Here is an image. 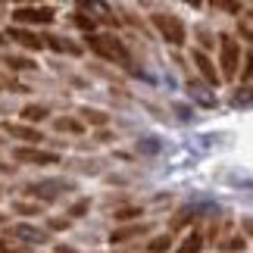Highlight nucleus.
I'll list each match as a JSON object with an SVG mask.
<instances>
[{
    "label": "nucleus",
    "mask_w": 253,
    "mask_h": 253,
    "mask_svg": "<svg viewBox=\"0 0 253 253\" xmlns=\"http://www.w3.org/2000/svg\"><path fill=\"white\" fill-rule=\"evenodd\" d=\"M87 47H91L100 60H110L116 66H128L131 63L128 47H125L116 35H87Z\"/></svg>",
    "instance_id": "obj_1"
},
{
    "label": "nucleus",
    "mask_w": 253,
    "mask_h": 253,
    "mask_svg": "<svg viewBox=\"0 0 253 253\" xmlns=\"http://www.w3.org/2000/svg\"><path fill=\"white\" fill-rule=\"evenodd\" d=\"M153 28L160 32V38L172 47H181L184 41H188V28H184L181 16H175L172 9H160V13H153Z\"/></svg>",
    "instance_id": "obj_2"
},
{
    "label": "nucleus",
    "mask_w": 253,
    "mask_h": 253,
    "mask_svg": "<svg viewBox=\"0 0 253 253\" xmlns=\"http://www.w3.org/2000/svg\"><path fill=\"white\" fill-rule=\"evenodd\" d=\"M69 191H75V184L69 178H41V181L25 184V194L35 197V200H41V203H56V200H63Z\"/></svg>",
    "instance_id": "obj_3"
},
{
    "label": "nucleus",
    "mask_w": 253,
    "mask_h": 253,
    "mask_svg": "<svg viewBox=\"0 0 253 253\" xmlns=\"http://www.w3.org/2000/svg\"><path fill=\"white\" fill-rule=\"evenodd\" d=\"M219 63H222V79H235L241 69V47L231 35H219Z\"/></svg>",
    "instance_id": "obj_4"
},
{
    "label": "nucleus",
    "mask_w": 253,
    "mask_h": 253,
    "mask_svg": "<svg viewBox=\"0 0 253 253\" xmlns=\"http://www.w3.org/2000/svg\"><path fill=\"white\" fill-rule=\"evenodd\" d=\"M13 19L22 25H50L53 22V6H16Z\"/></svg>",
    "instance_id": "obj_5"
},
{
    "label": "nucleus",
    "mask_w": 253,
    "mask_h": 253,
    "mask_svg": "<svg viewBox=\"0 0 253 253\" xmlns=\"http://www.w3.org/2000/svg\"><path fill=\"white\" fill-rule=\"evenodd\" d=\"M150 231H153V222H128V225L113 228L110 244H128V241H141V238H147Z\"/></svg>",
    "instance_id": "obj_6"
},
{
    "label": "nucleus",
    "mask_w": 253,
    "mask_h": 253,
    "mask_svg": "<svg viewBox=\"0 0 253 253\" xmlns=\"http://www.w3.org/2000/svg\"><path fill=\"white\" fill-rule=\"evenodd\" d=\"M13 160L16 163H25V166H56L60 157L50 150H38V147H16L13 150Z\"/></svg>",
    "instance_id": "obj_7"
},
{
    "label": "nucleus",
    "mask_w": 253,
    "mask_h": 253,
    "mask_svg": "<svg viewBox=\"0 0 253 253\" xmlns=\"http://www.w3.org/2000/svg\"><path fill=\"white\" fill-rule=\"evenodd\" d=\"M9 238L22 241V244H28V247H38V244H47V241H50V235H47L44 228H38V225H25V222H19V225L9 228Z\"/></svg>",
    "instance_id": "obj_8"
},
{
    "label": "nucleus",
    "mask_w": 253,
    "mask_h": 253,
    "mask_svg": "<svg viewBox=\"0 0 253 253\" xmlns=\"http://www.w3.org/2000/svg\"><path fill=\"white\" fill-rule=\"evenodd\" d=\"M3 38H13L16 44L28 47V50H41V47H44V38H38L35 32H28V28H19V25H13V28H9V32L3 35Z\"/></svg>",
    "instance_id": "obj_9"
},
{
    "label": "nucleus",
    "mask_w": 253,
    "mask_h": 253,
    "mask_svg": "<svg viewBox=\"0 0 253 253\" xmlns=\"http://www.w3.org/2000/svg\"><path fill=\"white\" fill-rule=\"evenodd\" d=\"M3 131H6V134H13V138H19V141H28V144H41V141H44V134L38 131V128H32V125L3 122Z\"/></svg>",
    "instance_id": "obj_10"
},
{
    "label": "nucleus",
    "mask_w": 253,
    "mask_h": 253,
    "mask_svg": "<svg viewBox=\"0 0 253 253\" xmlns=\"http://www.w3.org/2000/svg\"><path fill=\"white\" fill-rule=\"evenodd\" d=\"M191 60L197 63V69H200V75H203V79H207L210 84H219V82H222V75L216 72V63H212V60H210V56L203 53V50H194V53H191Z\"/></svg>",
    "instance_id": "obj_11"
},
{
    "label": "nucleus",
    "mask_w": 253,
    "mask_h": 253,
    "mask_svg": "<svg viewBox=\"0 0 253 253\" xmlns=\"http://www.w3.org/2000/svg\"><path fill=\"white\" fill-rule=\"evenodd\" d=\"M44 47H50V50H56V53H69V56H79L82 53L79 44H72L69 38H56V35H47L44 38Z\"/></svg>",
    "instance_id": "obj_12"
},
{
    "label": "nucleus",
    "mask_w": 253,
    "mask_h": 253,
    "mask_svg": "<svg viewBox=\"0 0 253 253\" xmlns=\"http://www.w3.org/2000/svg\"><path fill=\"white\" fill-rule=\"evenodd\" d=\"M53 128L63 131V134H82L84 131V122L82 119H72V116H60V119H53Z\"/></svg>",
    "instance_id": "obj_13"
},
{
    "label": "nucleus",
    "mask_w": 253,
    "mask_h": 253,
    "mask_svg": "<svg viewBox=\"0 0 253 253\" xmlns=\"http://www.w3.org/2000/svg\"><path fill=\"white\" fill-rule=\"evenodd\" d=\"M188 94H191L200 106H216V94H207V87H203L200 82H188Z\"/></svg>",
    "instance_id": "obj_14"
},
{
    "label": "nucleus",
    "mask_w": 253,
    "mask_h": 253,
    "mask_svg": "<svg viewBox=\"0 0 253 253\" xmlns=\"http://www.w3.org/2000/svg\"><path fill=\"white\" fill-rule=\"evenodd\" d=\"M0 63H3L6 69H13V72H28V69H35V60H28V56H16V53H6Z\"/></svg>",
    "instance_id": "obj_15"
},
{
    "label": "nucleus",
    "mask_w": 253,
    "mask_h": 253,
    "mask_svg": "<svg viewBox=\"0 0 253 253\" xmlns=\"http://www.w3.org/2000/svg\"><path fill=\"white\" fill-rule=\"evenodd\" d=\"M47 116H50V110H47L44 103H28V106H22V119L25 122H44Z\"/></svg>",
    "instance_id": "obj_16"
},
{
    "label": "nucleus",
    "mask_w": 253,
    "mask_h": 253,
    "mask_svg": "<svg viewBox=\"0 0 253 253\" xmlns=\"http://www.w3.org/2000/svg\"><path fill=\"white\" fill-rule=\"evenodd\" d=\"M203 250V235L200 231H191V235H184V241L178 244L175 253H200Z\"/></svg>",
    "instance_id": "obj_17"
},
{
    "label": "nucleus",
    "mask_w": 253,
    "mask_h": 253,
    "mask_svg": "<svg viewBox=\"0 0 253 253\" xmlns=\"http://www.w3.org/2000/svg\"><path fill=\"white\" fill-rule=\"evenodd\" d=\"M138 216H144V210H141V207H119V210L113 212V219H116V222H134Z\"/></svg>",
    "instance_id": "obj_18"
},
{
    "label": "nucleus",
    "mask_w": 253,
    "mask_h": 253,
    "mask_svg": "<svg viewBox=\"0 0 253 253\" xmlns=\"http://www.w3.org/2000/svg\"><path fill=\"white\" fill-rule=\"evenodd\" d=\"M216 247L225 250V253H241V250H244V238H238V235L222 238V241H216Z\"/></svg>",
    "instance_id": "obj_19"
},
{
    "label": "nucleus",
    "mask_w": 253,
    "mask_h": 253,
    "mask_svg": "<svg viewBox=\"0 0 253 253\" xmlns=\"http://www.w3.org/2000/svg\"><path fill=\"white\" fill-rule=\"evenodd\" d=\"M169 247H172V238L169 235H160V238H153L150 244L144 247V253H166Z\"/></svg>",
    "instance_id": "obj_20"
},
{
    "label": "nucleus",
    "mask_w": 253,
    "mask_h": 253,
    "mask_svg": "<svg viewBox=\"0 0 253 253\" xmlns=\"http://www.w3.org/2000/svg\"><path fill=\"white\" fill-rule=\"evenodd\" d=\"M82 116H84V122H91V125H106V122H110V116H106V113L91 110V106H82Z\"/></svg>",
    "instance_id": "obj_21"
},
{
    "label": "nucleus",
    "mask_w": 253,
    "mask_h": 253,
    "mask_svg": "<svg viewBox=\"0 0 253 253\" xmlns=\"http://www.w3.org/2000/svg\"><path fill=\"white\" fill-rule=\"evenodd\" d=\"M247 103H253V87H238L231 94V106H247Z\"/></svg>",
    "instance_id": "obj_22"
},
{
    "label": "nucleus",
    "mask_w": 253,
    "mask_h": 253,
    "mask_svg": "<svg viewBox=\"0 0 253 253\" xmlns=\"http://www.w3.org/2000/svg\"><path fill=\"white\" fill-rule=\"evenodd\" d=\"M72 22L79 25V28H84L87 35H91V32H94V25H97V22H94L91 16H84V13H82V9H79V13H75V19H72Z\"/></svg>",
    "instance_id": "obj_23"
},
{
    "label": "nucleus",
    "mask_w": 253,
    "mask_h": 253,
    "mask_svg": "<svg viewBox=\"0 0 253 253\" xmlns=\"http://www.w3.org/2000/svg\"><path fill=\"white\" fill-rule=\"evenodd\" d=\"M16 212H22V216H38L41 212V203H13Z\"/></svg>",
    "instance_id": "obj_24"
},
{
    "label": "nucleus",
    "mask_w": 253,
    "mask_h": 253,
    "mask_svg": "<svg viewBox=\"0 0 253 253\" xmlns=\"http://www.w3.org/2000/svg\"><path fill=\"white\" fill-rule=\"evenodd\" d=\"M191 219H194V212H191V210H178V212H175V219H172V228H184Z\"/></svg>",
    "instance_id": "obj_25"
},
{
    "label": "nucleus",
    "mask_w": 253,
    "mask_h": 253,
    "mask_svg": "<svg viewBox=\"0 0 253 253\" xmlns=\"http://www.w3.org/2000/svg\"><path fill=\"white\" fill-rule=\"evenodd\" d=\"M87 210H91V200H79V203H75V207L69 210V216H72V219H82Z\"/></svg>",
    "instance_id": "obj_26"
},
{
    "label": "nucleus",
    "mask_w": 253,
    "mask_h": 253,
    "mask_svg": "<svg viewBox=\"0 0 253 253\" xmlns=\"http://www.w3.org/2000/svg\"><path fill=\"white\" fill-rule=\"evenodd\" d=\"M6 87H16V91H25V87H19L13 79H9V75H3V72H0V91H6Z\"/></svg>",
    "instance_id": "obj_27"
},
{
    "label": "nucleus",
    "mask_w": 253,
    "mask_h": 253,
    "mask_svg": "<svg viewBox=\"0 0 253 253\" xmlns=\"http://www.w3.org/2000/svg\"><path fill=\"white\" fill-rule=\"evenodd\" d=\"M69 225H72L69 219H50V222H47V228H53V231H63V228H69Z\"/></svg>",
    "instance_id": "obj_28"
},
{
    "label": "nucleus",
    "mask_w": 253,
    "mask_h": 253,
    "mask_svg": "<svg viewBox=\"0 0 253 253\" xmlns=\"http://www.w3.org/2000/svg\"><path fill=\"white\" fill-rule=\"evenodd\" d=\"M0 253H25L19 244H13V241H3V244H0Z\"/></svg>",
    "instance_id": "obj_29"
},
{
    "label": "nucleus",
    "mask_w": 253,
    "mask_h": 253,
    "mask_svg": "<svg viewBox=\"0 0 253 253\" xmlns=\"http://www.w3.org/2000/svg\"><path fill=\"white\" fill-rule=\"evenodd\" d=\"M244 79H247V82H253V50L247 53V66H244Z\"/></svg>",
    "instance_id": "obj_30"
},
{
    "label": "nucleus",
    "mask_w": 253,
    "mask_h": 253,
    "mask_svg": "<svg viewBox=\"0 0 253 253\" xmlns=\"http://www.w3.org/2000/svg\"><path fill=\"white\" fill-rule=\"evenodd\" d=\"M241 228H244L247 235L253 238V216H244V219H241Z\"/></svg>",
    "instance_id": "obj_31"
},
{
    "label": "nucleus",
    "mask_w": 253,
    "mask_h": 253,
    "mask_svg": "<svg viewBox=\"0 0 253 253\" xmlns=\"http://www.w3.org/2000/svg\"><path fill=\"white\" fill-rule=\"evenodd\" d=\"M238 32H241V35H244V38H247V41H253V28H250L247 22H241V25H238Z\"/></svg>",
    "instance_id": "obj_32"
},
{
    "label": "nucleus",
    "mask_w": 253,
    "mask_h": 253,
    "mask_svg": "<svg viewBox=\"0 0 253 253\" xmlns=\"http://www.w3.org/2000/svg\"><path fill=\"white\" fill-rule=\"evenodd\" d=\"M219 9H228V13H241L238 3H219Z\"/></svg>",
    "instance_id": "obj_33"
},
{
    "label": "nucleus",
    "mask_w": 253,
    "mask_h": 253,
    "mask_svg": "<svg viewBox=\"0 0 253 253\" xmlns=\"http://www.w3.org/2000/svg\"><path fill=\"white\" fill-rule=\"evenodd\" d=\"M3 41H6V38H3V35H0V44H3Z\"/></svg>",
    "instance_id": "obj_34"
}]
</instances>
